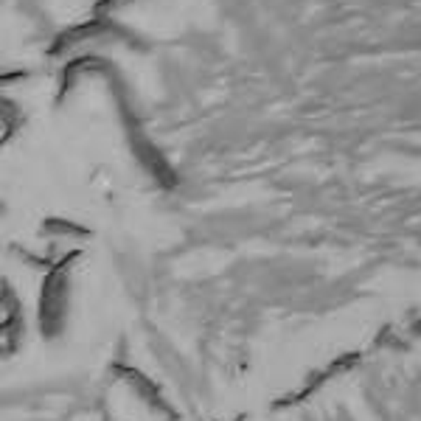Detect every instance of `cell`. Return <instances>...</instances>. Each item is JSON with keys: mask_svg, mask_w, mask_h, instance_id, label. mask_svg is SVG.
<instances>
[{"mask_svg": "<svg viewBox=\"0 0 421 421\" xmlns=\"http://www.w3.org/2000/svg\"><path fill=\"white\" fill-rule=\"evenodd\" d=\"M70 261H73V256L62 259L59 264H51L48 278L40 292V326H43L45 337H54L65 329L68 300H70V281H68Z\"/></svg>", "mask_w": 421, "mask_h": 421, "instance_id": "obj_1", "label": "cell"}, {"mask_svg": "<svg viewBox=\"0 0 421 421\" xmlns=\"http://www.w3.org/2000/svg\"><path fill=\"white\" fill-rule=\"evenodd\" d=\"M121 374H124V379L138 390V396L146 401V404H152V407H158V410H166V399H163V393L144 376V374H138V371H132V368H118Z\"/></svg>", "mask_w": 421, "mask_h": 421, "instance_id": "obj_2", "label": "cell"}]
</instances>
